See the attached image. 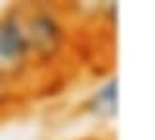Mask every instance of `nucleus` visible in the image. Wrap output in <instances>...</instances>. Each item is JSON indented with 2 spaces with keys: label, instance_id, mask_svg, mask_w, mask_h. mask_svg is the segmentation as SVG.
Listing matches in <instances>:
<instances>
[{
  "label": "nucleus",
  "instance_id": "f257e3e1",
  "mask_svg": "<svg viewBox=\"0 0 155 140\" xmlns=\"http://www.w3.org/2000/svg\"><path fill=\"white\" fill-rule=\"evenodd\" d=\"M59 42V28L45 15L0 19V74L15 72L28 57L49 55Z\"/></svg>",
  "mask_w": 155,
  "mask_h": 140
},
{
  "label": "nucleus",
  "instance_id": "f03ea898",
  "mask_svg": "<svg viewBox=\"0 0 155 140\" xmlns=\"http://www.w3.org/2000/svg\"><path fill=\"white\" fill-rule=\"evenodd\" d=\"M115 100H117V95H115V82L108 83L104 91L97 93V97L93 98V104H95V110L100 114H110L115 110Z\"/></svg>",
  "mask_w": 155,
  "mask_h": 140
}]
</instances>
